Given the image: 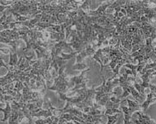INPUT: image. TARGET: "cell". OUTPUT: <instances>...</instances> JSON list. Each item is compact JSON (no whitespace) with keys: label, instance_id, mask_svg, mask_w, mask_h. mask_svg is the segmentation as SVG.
<instances>
[{"label":"cell","instance_id":"cell-1","mask_svg":"<svg viewBox=\"0 0 156 124\" xmlns=\"http://www.w3.org/2000/svg\"><path fill=\"white\" fill-rule=\"evenodd\" d=\"M66 65L62 66L58 70V77L54 78V83L51 86L47 87V90L55 91L58 95H66L70 88V83L68 79V75L65 73Z\"/></svg>","mask_w":156,"mask_h":124},{"label":"cell","instance_id":"cell-2","mask_svg":"<svg viewBox=\"0 0 156 124\" xmlns=\"http://www.w3.org/2000/svg\"><path fill=\"white\" fill-rule=\"evenodd\" d=\"M97 51L96 44L93 43H90L89 44L84 47L82 51H80L76 55V63H82L83 60L88 56H93Z\"/></svg>","mask_w":156,"mask_h":124},{"label":"cell","instance_id":"cell-3","mask_svg":"<svg viewBox=\"0 0 156 124\" xmlns=\"http://www.w3.org/2000/svg\"><path fill=\"white\" fill-rule=\"evenodd\" d=\"M90 70V68L89 67V68H86V69H84V71H82V72L80 73V76H73L72 77L70 80H69V83L70 84H72L73 85L74 87H78V86H80V84H82V83L85 82V81H88V79L86 78L85 77H84V75L85 73H87Z\"/></svg>","mask_w":156,"mask_h":124},{"label":"cell","instance_id":"cell-4","mask_svg":"<svg viewBox=\"0 0 156 124\" xmlns=\"http://www.w3.org/2000/svg\"><path fill=\"white\" fill-rule=\"evenodd\" d=\"M111 3L112 2H110V1H106L104 3H102L98 7V9H97V10H91L88 14V15H90V16H104V15H107L106 10L109 7Z\"/></svg>","mask_w":156,"mask_h":124},{"label":"cell","instance_id":"cell-5","mask_svg":"<svg viewBox=\"0 0 156 124\" xmlns=\"http://www.w3.org/2000/svg\"><path fill=\"white\" fill-rule=\"evenodd\" d=\"M155 93L150 92V93L147 95L146 99L144 100L143 103L140 104V105H141V112H143L144 114H146V112H147V110L148 109V107H149L152 104L155 103Z\"/></svg>","mask_w":156,"mask_h":124},{"label":"cell","instance_id":"cell-6","mask_svg":"<svg viewBox=\"0 0 156 124\" xmlns=\"http://www.w3.org/2000/svg\"><path fill=\"white\" fill-rule=\"evenodd\" d=\"M127 89L129 90V93H130V95H132V97H134V99L137 101V103H143L144 102V96H142V95H140L138 92L136 91L135 89V88L133 87L132 85H127L126 86Z\"/></svg>","mask_w":156,"mask_h":124},{"label":"cell","instance_id":"cell-7","mask_svg":"<svg viewBox=\"0 0 156 124\" xmlns=\"http://www.w3.org/2000/svg\"><path fill=\"white\" fill-rule=\"evenodd\" d=\"M6 105H5V108L0 107V112H4V118L1 120V122H6V121L9 120V117L10 116L11 112H12V109H11V106H10V103L9 102H6Z\"/></svg>","mask_w":156,"mask_h":124},{"label":"cell","instance_id":"cell-8","mask_svg":"<svg viewBox=\"0 0 156 124\" xmlns=\"http://www.w3.org/2000/svg\"><path fill=\"white\" fill-rule=\"evenodd\" d=\"M53 113H52V111H51V109H48V110H43L41 109L39 112H38L37 113H35L34 114L32 117L34 118V117H44V118H48V117H51V116H53Z\"/></svg>","mask_w":156,"mask_h":124},{"label":"cell","instance_id":"cell-9","mask_svg":"<svg viewBox=\"0 0 156 124\" xmlns=\"http://www.w3.org/2000/svg\"><path fill=\"white\" fill-rule=\"evenodd\" d=\"M17 63H18V55H17V53H13L12 50H10L9 66H10V67H16Z\"/></svg>","mask_w":156,"mask_h":124},{"label":"cell","instance_id":"cell-10","mask_svg":"<svg viewBox=\"0 0 156 124\" xmlns=\"http://www.w3.org/2000/svg\"><path fill=\"white\" fill-rule=\"evenodd\" d=\"M18 119H19V112L12 110V112L9 117L8 124H20Z\"/></svg>","mask_w":156,"mask_h":124},{"label":"cell","instance_id":"cell-11","mask_svg":"<svg viewBox=\"0 0 156 124\" xmlns=\"http://www.w3.org/2000/svg\"><path fill=\"white\" fill-rule=\"evenodd\" d=\"M126 99L127 103H128V106H129V108L134 110L135 112H139V111H141V105H140L139 103L135 102V101H132V100H131L129 98H126Z\"/></svg>","mask_w":156,"mask_h":124},{"label":"cell","instance_id":"cell-12","mask_svg":"<svg viewBox=\"0 0 156 124\" xmlns=\"http://www.w3.org/2000/svg\"><path fill=\"white\" fill-rule=\"evenodd\" d=\"M91 4V1H89V0H85V1H83L82 4H80L79 9H81L83 11H84L85 14L88 15L89 13L91 11V9H90V5Z\"/></svg>","mask_w":156,"mask_h":124},{"label":"cell","instance_id":"cell-13","mask_svg":"<svg viewBox=\"0 0 156 124\" xmlns=\"http://www.w3.org/2000/svg\"><path fill=\"white\" fill-rule=\"evenodd\" d=\"M124 66L128 68L129 70L131 71V73H132V77L136 78V77H137V73H136V67H137V65H133V64H131V63H127V64H125Z\"/></svg>","mask_w":156,"mask_h":124},{"label":"cell","instance_id":"cell-14","mask_svg":"<svg viewBox=\"0 0 156 124\" xmlns=\"http://www.w3.org/2000/svg\"><path fill=\"white\" fill-rule=\"evenodd\" d=\"M80 52H77V51H74V52H72V53H70V54H64L63 52H62V54H60V57L62 60H70V59H72L73 57H76V55L79 54Z\"/></svg>","mask_w":156,"mask_h":124},{"label":"cell","instance_id":"cell-15","mask_svg":"<svg viewBox=\"0 0 156 124\" xmlns=\"http://www.w3.org/2000/svg\"><path fill=\"white\" fill-rule=\"evenodd\" d=\"M132 86L135 88V89L142 96H145V88L141 86V84L136 82V80L132 83Z\"/></svg>","mask_w":156,"mask_h":124},{"label":"cell","instance_id":"cell-16","mask_svg":"<svg viewBox=\"0 0 156 124\" xmlns=\"http://www.w3.org/2000/svg\"><path fill=\"white\" fill-rule=\"evenodd\" d=\"M119 116V113L117 114H114L113 116H106L108 117V122L107 124H115L116 122L118 121Z\"/></svg>","mask_w":156,"mask_h":124},{"label":"cell","instance_id":"cell-17","mask_svg":"<svg viewBox=\"0 0 156 124\" xmlns=\"http://www.w3.org/2000/svg\"><path fill=\"white\" fill-rule=\"evenodd\" d=\"M86 67H87V66L84 63H76L75 65L73 66V69L78 71H84Z\"/></svg>","mask_w":156,"mask_h":124},{"label":"cell","instance_id":"cell-18","mask_svg":"<svg viewBox=\"0 0 156 124\" xmlns=\"http://www.w3.org/2000/svg\"><path fill=\"white\" fill-rule=\"evenodd\" d=\"M14 4V1H4V0H0V4L3 6H10Z\"/></svg>","mask_w":156,"mask_h":124},{"label":"cell","instance_id":"cell-19","mask_svg":"<svg viewBox=\"0 0 156 124\" xmlns=\"http://www.w3.org/2000/svg\"><path fill=\"white\" fill-rule=\"evenodd\" d=\"M0 66H2V67H5L6 69H9V66H7L5 63L4 62V56H2L1 54H0Z\"/></svg>","mask_w":156,"mask_h":124},{"label":"cell","instance_id":"cell-20","mask_svg":"<svg viewBox=\"0 0 156 124\" xmlns=\"http://www.w3.org/2000/svg\"><path fill=\"white\" fill-rule=\"evenodd\" d=\"M149 88L151 89V92L152 93H155V84H152V83H150L149 84Z\"/></svg>","mask_w":156,"mask_h":124},{"label":"cell","instance_id":"cell-21","mask_svg":"<svg viewBox=\"0 0 156 124\" xmlns=\"http://www.w3.org/2000/svg\"><path fill=\"white\" fill-rule=\"evenodd\" d=\"M0 5H1V4H0Z\"/></svg>","mask_w":156,"mask_h":124}]
</instances>
